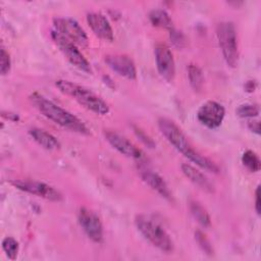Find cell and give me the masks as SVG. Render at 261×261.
<instances>
[{"label":"cell","mask_w":261,"mask_h":261,"mask_svg":"<svg viewBox=\"0 0 261 261\" xmlns=\"http://www.w3.org/2000/svg\"><path fill=\"white\" fill-rule=\"evenodd\" d=\"M157 125L163 137L191 162L195 163L197 166L204 170L213 173L219 172V167L217 164L195 150L190 144L186 135L174 121L166 117H159L157 120Z\"/></svg>","instance_id":"1"},{"label":"cell","mask_w":261,"mask_h":261,"mask_svg":"<svg viewBox=\"0 0 261 261\" xmlns=\"http://www.w3.org/2000/svg\"><path fill=\"white\" fill-rule=\"evenodd\" d=\"M30 100L33 105L48 119L53 121L54 123L60 125L63 128L68 130L82 134L89 135L90 130L87 125L74 114L67 111L66 109L60 107L55 104L51 100L47 99L43 95L38 92H34L30 96Z\"/></svg>","instance_id":"2"},{"label":"cell","mask_w":261,"mask_h":261,"mask_svg":"<svg viewBox=\"0 0 261 261\" xmlns=\"http://www.w3.org/2000/svg\"><path fill=\"white\" fill-rule=\"evenodd\" d=\"M55 86L60 92L71 97L82 106L96 114L105 115L109 112L108 104L98 95L84 86L77 85L67 80H57L55 82Z\"/></svg>","instance_id":"3"},{"label":"cell","mask_w":261,"mask_h":261,"mask_svg":"<svg viewBox=\"0 0 261 261\" xmlns=\"http://www.w3.org/2000/svg\"><path fill=\"white\" fill-rule=\"evenodd\" d=\"M135 225L143 238L157 249L165 253L173 251L174 245L170 236L153 218L144 214L137 215Z\"/></svg>","instance_id":"4"},{"label":"cell","mask_w":261,"mask_h":261,"mask_svg":"<svg viewBox=\"0 0 261 261\" xmlns=\"http://www.w3.org/2000/svg\"><path fill=\"white\" fill-rule=\"evenodd\" d=\"M216 37L226 64L236 67L239 62L238 36L233 22L223 20L216 25Z\"/></svg>","instance_id":"5"},{"label":"cell","mask_w":261,"mask_h":261,"mask_svg":"<svg viewBox=\"0 0 261 261\" xmlns=\"http://www.w3.org/2000/svg\"><path fill=\"white\" fill-rule=\"evenodd\" d=\"M51 37L54 43L59 48V50L62 52V54L73 66H75L80 70H83L87 73L92 72V67L90 65V62L87 60L84 54L77 49L74 43H72L71 41L67 40L66 38L62 37L61 35L57 34L54 31L51 32Z\"/></svg>","instance_id":"6"},{"label":"cell","mask_w":261,"mask_h":261,"mask_svg":"<svg viewBox=\"0 0 261 261\" xmlns=\"http://www.w3.org/2000/svg\"><path fill=\"white\" fill-rule=\"evenodd\" d=\"M53 31L75 45L86 47L88 45V36L80 23L71 17H55L53 19Z\"/></svg>","instance_id":"7"},{"label":"cell","mask_w":261,"mask_h":261,"mask_svg":"<svg viewBox=\"0 0 261 261\" xmlns=\"http://www.w3.org/2000/svg\"><path fill=\"white\" fill-rule=\"evenodd\" d=\"M104 137L115 150L122 155L136 160L138 163H140V165H146L148 162V158L145 153L123 136L113 130H105Z\"/></svg>","instance_id":"8"},{"label":"cell","mask_w":261,"mask_h":261,"mask_svg":"<svg viewBox=\"0 0 261 261\" xmlns=\"http://www.w3.org/2000/svg\"><path fill=\"white\" fill-rule=\"evenodd\" d=\"M10 184L17 190L44 198L49 201L58 202L61 201L63 198L62 194L58 190L42 181L29 179H13L10 181Z\"/></svg>","instance_id":"9"},{"label":"cell","mask_w":261,"mask_h":261,"mask_svg":"<svg viewBox=\"0 0 261 261\" xmlns=\"http://www.w3.org/2000/svg\"><path fill=\"white\" fill-rule=\"evenodd\" d=\"M77 220L87 237L94 243L103 241V224L100 217L92 210L82 207L77 213Z\"/></svg>","instance_id":"10"},{"label":"cell","mask_w":261,"mask_h":261,"mask_svg":"<svg viewBox=\"0 0 261 261\" xmlns=\"http://www.w3.org/2000/svg\"><path fill=\"white\" fill-rule=\"evenodd\" d=\"M225 115L224 107L213 100L203 103L197 111L198 120L208 128L214 129L221 125Z\"/></svg>","instance_id":"11"},{"label":"cell","mask_w":261,"mask_h":261,"mask_svg":"<svg viewBox=\"0 0 261 261\" xmlns=\"http://www.w3.org/2000/svg\"><path fill=\"white\" fill-rule=\"evenodd\" d=\"M154 55L159 74L166 82H172L175 75V62L170 49L163 44H159L154 49Z\"/></svg>","instance_id":"12"},{"label":"cell","mask_w":261,"mask_h":261,"mask_svg":"<svg viewBox=\"0 0 261 261\" xmlns=\"http://www.w3.org/2000/svg\"><path fill=\"white\" fill-rule=\"evenodd\" d=\"M104 60L118 75L128 80H135L137 77V67L129 56L124 54H108Z\"/></svg>","instance_id":"13"},{"label":"cell","mask_w":261,"mask_h":261,"mask_svg":"<svg viewBox=\"0 0 261 261\" xmlns=\"http://www.w3.org/2000/svg\"><path fill=\"white\" fill-rule=\"evenodd\" d=\"M139 173L144 182H146L152 190L157 192L162 198L171 201L172 194L169 190L166 181L155 171L149 169L146 165L139 166Z\"/></svg>","instance_id":"14"},{"label":"cell","mask_w":261,"mask_h":261,"mask_svg":"<svg viewBox=\"0 0 261 261\" xmlns=\"http://www.w3.org/2000/svg\"><path fill=\"white\" fill-rule=\"evenodd\" d=\"M87 22L97 37L105 41H113V30L105 15L100 12H89L87 14Z\"/></svg>","instance_id":"15"},{"label":"cell","mask_w":261,"mask_h":261,"mask_svg":"<svg viewBox=\"0 0 261 261\" xmlns=\"http://www.w3.org/2000/svg\"><path fill=\"white\" fill-rule=\"evenodd\" d=\"M180 169L182 173L188 177L194 185H196L201 190L207 192V193H213L214 192V185L211 182V180L199 169H197L195 166L189 164V163H182L180 165Z\"/></svg>","instance_id":"16"},{"label":"cell","mask_w":261,"mask_h":261,"mask_svg":"<svg viewBox=\"0 0 261 261\" xmlns=\"http://www.w3.org/2000/svg\"><path fill=\"white\" fill-rule=\"evenodd\" d=\"M33 140L46 150H57L60 148V142L50 133L39 127H32L29 130Z\"/></svg>","instance_id":"17"},{"label":"cell","mask_w":261,"mask_h":261,"mask_svg":"<svg viewBox=\"0 0 261 261\" xmlns=\"http://www.w3.org/2000/svg\"><path fill=\"white\" fill-rule=\"evenodd\" d=\"M189 209L194 217V219L201 224L203 227H210L211 225V218L207 210L198 202L195 200H191L189 202Z\"/></svg>","instance_id":"18"},{"label":"cell","mask_w":261,"mask_h":261,"mask_svg":"<svg viewBox=\"0 0 261 261\" xmlns=\"http://www.w3.org/2000/svg\"><path fill=\"white\" fill-rule=\"evenodd\" d=\"M148 17L150 22L154 27L163 28L167 30H171L173 28L171 17L164 9H153L149 12Z\"/></svg>","instance_id":"19"},{"label":"cell","mask_w":261,"mask_h":261,"mask_svg":"<svg viewBox=\"0 0 261 261\" xmlns=\"http://www.w3.org/2000/svg\"><path fill=\"white\" fill-rule=\"evenodd\" d=\"M188 76L191 87L196 92H200L204 85V75L202 69L196 64H189L188 66Z\"/></svg>","instance_id":"20"},{"label":"cell","mask_w":261,"mask_h":261,"mask_svg":"<svg viewBox=\"0 0 261 261\" xmlns=\"http://www.w3.org/2000/svg\"><path fill=\"white\" fill-rule=\"evenodd\" d=\"M242 163L251 172L259 171L261 167V162L258 155L252 150H247L243 153Z\"/></svg>","instance_id":"21"},{"label":"cell","mask_w":261,"mask_h":261,"mask_svg":"<svg viewBox=\"0 0 261 261\" xmlns=\"http://www.w3.org/2000/svg\"><path fill=\"white\" fill-rule=\"evenodd\" d=\"M1 246H2V250L4 251V253L8 259L15 260L17 258L18 251H19V245H18V242L14 238L5 237L2 240Z\"/></svg>","instance_id":"22"},{"label":"cell","mask_w":261,"mask_h":261,"mask_svg":"<svg viewBox=\"0 0 261 261\" xmlns=\"http://www.w3.org/2000/svg\"><path fill=\"white\" fill-rule=\"evenodd\" d=\"M236 113L240 117L254 118L259 115L260 108H259V105L256 103H245V104L240 105L237 108Z\"/></svg>","instance_id":"23"},{"label":"cell","mask_w":261,"mask_h":261,"mask_svg":"<svg viewBox=\"0 0 261 261\" xmlns=\"http://www.w3.org/2000/svg\"><path fill=\"white\" fill-rule=\"evenodd\" d=\"M194 236H195V241L197 242V244L201 248V250L207 255H210V256L213 255V252H214L213 247H212L210 241L207 239L206 234L198 229L195 231Z\"/></svg>","instance_id":"24"},{"label":"cell","mask_w":261,"mask_h":261,"mask_svg":"<svg viewBox=\"0 0 261 261\" xmlns=\"http://www.w3.org/2000/svg\"><path fill=\"white\" fill-rule=\"evenodd\" d=\"M11 67V59L8 51L2 45L0 50V72L2 75H5L9 72Z\"/></svg>","instance_id":"25"},{"label":"cell","mask_w":261,"mask_h":261,"mask_svg":"<svg viewBox=\"0 0 261 261\" xmlns=\"http://www.w3.org/2000/svg\"><path fill=\"white\" fill-rule=\"evenodd\" d=\"M169 37H170L172 44L177 48H182L187 44V40H186V37L182 34V32H180L174 28L169 30Z\"/></svg>","instance_id":"26"},{"label":"cell","mask_w":261,"mask_h":261,"mask_svg":"<svg viewBox=\"0 0 261 261\" xmlns=\"http://www.w3.org/2000/svg\"><path fill=\"white\" fill-rule=\"evenodd\" d=\"M133 128H134V132H135L136 136H137L147 147H149V148H155V147H156V144H155V142L152 140V138H151L149 135H147L143 129H141L140 127H138V126H136V125H134Z\"/></svg>","instance_id":"27"},{"label":"cell","mask_w":261,"mask_h":261,"mask_svg":"<svg viewBox=\"0 0 261 261\" xmlns=\"http://www.w3.org/2000/svg\"><path fill=\"white\" fill-rule=\"evenodd\" d=\"M247 125H248V128H249L252 133H254V134H256V135H260V121H259V120H256V119H254V118H251V119L248 121Z\"/></svg>","instance_id":"28"},{"label":"cell","mask_w":261,"mask_h":261,"mask_svg":"<svg viewBox=\"0 0 261 261\" xmlns=\"http://www.w3.org/2000/svg\"><path fill=\"white\" fill-rule=\"evenodd\" d=\"M260 186H258L256 188V191H255V210L257 212L258 215H260Z\"/></svg>","instance_id":"29"},{"label":"cell","mask_w":261,"mask_h":261,"mask_svg":"<svg viewBox=\"0 0 261 261\" xmlns=\"http://www.w3.org/2000/svg\"><path fill=\"white\" fill-rule=\"evenodd\" d=\"M256 82L255 81H248L246 84H245V90L247 92H254L255 89H256Z\"/></svg>","instance_id":"30"}]
</instances>
